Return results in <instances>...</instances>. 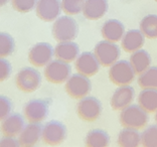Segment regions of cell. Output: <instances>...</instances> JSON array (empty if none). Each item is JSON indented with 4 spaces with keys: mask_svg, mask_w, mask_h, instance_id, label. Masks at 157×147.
<instances>
[{
    "mask_svg": "<svg viewBox=\"0 0 157 147\" xmlns=\"http://www.w3.org/2000/svg\"><path fill=\"white\" fill-rule=\"evenodd\" d=\"M15 49V41L7 32H0V58L11 56Z\"/></svg>",
    "mask_w": 157,
    "mask_h": 147,
    "instance_id": "27",
    "label": "cell"
},
{
    "mask_svg": "<svg viewBox=\"0 0 157 147\" xmlns=\"http://www.w3.org/2000/svg\"><path fill=\"white\" fill-rule=\"evenodd\" d=\"M155 120H156V123H157V110H156V112H155Z\"/></svg>",
    "mask_w": 157,
    "mask_h": 147,
    "instance_id": "35",
    "label": "cell"
},
{
    "mask_svg": "<svg viewBox=\"0 0 157 147\" xmlns=\"http://www.w3.org/2000/svg\"><path fill=\"white\" fill-rule=\"evenodd\" d=\"M42 127L44 126L40 123H33V122H29V124L24 126L18 138L20 146L30 147L36 145L39 139L41 138Z\"/></svg>",
    "mask_w": 157,
    "mask_h": 147,
    "instance_id": "16",
    "label": "cell"
},
{
    "mask_svg": "<svg viewBox=\"0 0 157 147\" xmlns=\"http://www.w3.org/2000/svg\"><path fill=\"white\" fill-rule=\"evenodd\" d=\"M108 6L107 0H86L83 14L89 20H97L105 15Z\"/></svg>",
    "mask_w": 157,
    "mask_h": 147,
    "instance_id": "19",
    "label": "cell"
},
{
    "mask_svg": "<svg viewBox=\"0 0 157 147\" xmlns=\"http://www.w3.org/2000/svg\"><path fill=\"white\" fill-rule=\"evenodd\" d=\"M80 55L78 45L73 41H59L55 48V56L56 59L67 63H73Z\"/></svg>",
    "mask_w": 157,
    "mask_h": 147,
    "instance_id": "18",
    "label": "cell"
},
{
    "mask_svg": "<svg viewBox=\"0 0 157 147\" xmlns=\"http://www.w3.org/2000/svg\"><path fill=\"white\" fill-rule=\"evenodd\" d=\"M25 126L23 116L19 113H11L7 116L0 125V132L3 136H12L16 137L19 136L21 131Z\"/></svg>",
    "mask_w": 157,
    "mask_h": 147,
    "instance_id": "15",
    "label": "cell"
},
{
    "mask_svg": "<svg viewBox=\"0 0 157 147\" xmlns=\"http://www.w3.org/2000/svg\"><path fill=\"white\" fill-rule=\"evenodd\" d=\"M145 35L140 29H130L125 32L121 39V46L127 52H134L144 45Z\"/></svg>",
    "mask_w": 157,
    "mask_h": 147,
    "instance_id": "17",
    "label": "cell"
},
{
    "mask_svg": "<svg viewBox=\"0 0 157 147\" xmlns=\"http://www.w3.org/2000/svg\"><path fill=\"white\" fill-rule=\"evenodd\" d=\"M16 147L20 146L19 140H17L15 137L12 136H3V138L0 140V147Z\"/></svg>",
    "mask_w": 157,
    "mask_h": 147,
    "instance_id": "33",
    "label": "cell"
},
{
    "mask_svg": "<svg viewBox=\"0 0 157 147\" xmlns=\"http://www.w3.org/2000/svg\"><path fill=\"white\" fill-rule=\"evenodd\" d=\"M86 0H62V9L67 15H77L83 12Z\"/></svg>",
    "mask_w": 157,
    "mask_h": 147,
    "instance_id": "28",
    "label": "cell"
},
{
    "mask_svg": "<svg viewBox=\"0 0 157 147\" xmlns=\"http://www.w3.org/2000/svg\"><path fill=\"white\" fill-rule=\"evenodd\" d=\"M141 144V134L138 129L127 128L120 131L118 135V145L122 147H137Z\"/></svg>",
    "mask_w": 157,
    "mask_h": 147,
    "instance_id": "21",
    "label": "cell"
},
{
    "mask_svg": "<svg viewBox=\"0 0 157 147\" xmlns=\"http://www.w3.org/2000/svg\"><path fill=\"white\" fill-rule=\"evenodd\" d=\"M53 56H55V48L51 44L38 42L28 52V60L34 67H45L52 60Z\"/></svg>",
    "mask_w": 157,
    "mask_h": 147,
    "instance_id": "11",
    "label": "cell"
},
{
    "mask_svg": "<svg viewBox=\"0 0 157 147\" xmlns=\"http://www.w3.org/2000/svg\"><path fill=\"white\" fill-rule=\"evenodd\" d=\"M12 107V101L8 97L0 95V122L3 121L7 116L11 114Z\"/></svg>",
    "mask_w": 157,
    "mask_h": 147,
    "instance_id": "31",
    "label": "cell"
},
{
    "mask_svg": "<svg viewBox=\"0 0 157 147\" xmlns=\"http://www.w3.org/2000/svg\"><path fill=\"white\" fill-rule=\"evenodd\" d=\"M78 33V25L71 15L58 17L52 25V35L58 41H74Z\"/></svg>",
    "mask_w": 157,
    "mask_h": 147,
    "instance_id": "2",
    "label": "cell"
},
{
    "mask_svg": "<svg viewBox=\"0 0 157 147\" xmlns=\"http://www.w3.org/2000/svg\"><path fill=\"white\" fill-rule=\"evenodd\" d=\"M66 92L74 99H82L91 93L92 84L89 77L83 74H74L67 79L65 86Z\"/></svg>",
    "mask_w": 157,
    "mask_h": 147,
    "instance_id": "6",
    "label": "cell"
},
{
    "mask_svg": "<svg viewBox=\"0 0 157 147\" xmlns=\"http://www.w3.org/2000/svg\"><path fill=\"white\" fill-rule=\"evenodd\" d=\"M94 52L103 67H111L120 58V46L115 42L107 41H99L95 46Z\"/></svg>",
    "mask_w": 157,
    "mask_h": 147,
    "instance_id": "8",
    "label": "cell"
},
{
    "mask_svg": "<svg viewBox=\"0 0 157 147\" xmlns=\"http://www.w3.org/2000/svg\"><path fill=\"white\" fill-rule=\"evenodd\" d=\"M67 134V131L65 124L58 120H52L42 127L41 138L45 144L56 146L62 144L66 140Z\"/></svg>",
    "mask_w": 157,
    "mask_h": 147,
    "instance_id": "9",
    "label": "cell"
},
{
    "mask_svg": "<svg viewBox=\"0 0 157 147\" xmlns=\"http://www.w3.org/2000/svg\"><path fill=\"white\" fill-rule=\"evenodd\" d=\"M12 67L5 58H0V82H4L10 77Z\"/></svg>",
    "mask_w": 157,
    "mask_h": 147,
    "instance_id": "32",
    "label": "cell"
},
{
    "mask_svg": "<svg viewBox=\"0 0 157 147\" xmlns=\"http://www.w3.org/2000/svg\"><path fill=\"white\" fill-rule=\"evenodd\" d=\"M136 73L130 62L125 60H118L109 70V78L113 84L117 86L130 85L134 81Z\"/></svg>",
    "mask_w": 157,
    "mask_h": 147,
    "instance_id": "3",
    "label": "cell"
},
{
    "mask_svg": "<svg viewBox=\"0 0 157 147\" xmlns=\"http://www.w3.org/2000/svg\"><path fill=\"white\" fill-rule=\"evenodd\" d=\"M148 112L136 104H131L120 113V123L123 127L142 129L148 123Z\"/></svg>",
    "mask_w": 157,
    "mask_h": 147,
    "instance_id": "1",
    "label": "cell"
},
{
    "mask_svg": "<svg viewBox=\"0 0 157 147\" xmlns=\"http://www.w3.org/2000/svg\"><path fill=\"white\" fill-rule=\"evenodd\" d=\"M72 75V67L70 63L59 59L52 60L44 68V77L52 84H63Z\"/></svg>",
    "mask_w": 157,
    "mask_h": 147,
    "instance_id": "7",
    "label": "cell"
},
{
    "mask_svg": "<svg viewBox=\"0 0 157 147\" xmlns=\"http://www.w3.org/2000/svg\"><path fill=\"white\" fill-rule=\"evenodd\" d=\"M101 32L105 39L116 42L122 39L125 33V26L118 19H108L102 25Z\"/></svg>",
    "mask_w": 157,
    "mask_h": 147,
    "instance_id": "20",
    "label": "cell"
},
{
    "mask_svg": "<svg viewBox=\"0 0 157 147\" xmlns=\"http://www.w3.org/2000/svg\"><path fill=\"white\" fill-rule=\"evenodd\" d=\"M100 66L101 64L95 52H82L75 60V67L78 73L83 74L87 77H92L97 74L100 70Z\"/></svg>",
    "mask_w": 157,
    "mask_h": 147,
    "instance_id": "13",
    "label": "cell"
},
{
    "mask_svg": "<svg viewBox=\"0 0 157 147\" xmlns=\"http://www.w3.org/2000/svg\"><path fill=\"white\" fill-rule=\"evenodd\" d=\"M8 1H9V0H0V7H2V6H4L5 4H7Z\"/></svg>",
    "mask_w": 157,
    "mask_h": 147,
    "instance_id": "34",
    "label": "cell"
},
{
    "mask_svg": "<svg viewBox=\"0 0 157 147\" xmlns=\"http://www.w3.org/2000/svg\"><path fill=\"white\" fill-rule=\"evenodd\" d=\"M141 144L145 147H157V125L148 126L142 132Z\"/></svg>",
    "mask_w": 157,
    "mask_h": 147,
    "instance_id": "29",
    "label": "cell"
},
{
    "mask_svg": "<svg viewBox=\"0 0 157 147\" xmlns=\"http://www.w3.org/2000/svg\"><path fill=\"white\" fill-rule=\"evenodd\" d=\"M130 64L136 74H141L150 67L151 56L145 49H138L130 56Z\"/></svg>",
    "mask_w": 157,
    "mask_h": 147,
    "instance_id": "22",
    "label": "cell"
},
{
    "mask_svg": "<svg viewBox=\"0 0 157 147\" xmlns=\"http://www.w3.org/2000/svg\"><path fill=\"white\" fill-rule=\"evenodd\" d=\"M103 106L101 101L93 96H86L80 99L77 104L78 116L87 122L96 121L101 116Z\"/></svg>",
    "mask_w": 157,
    "mask_h": 147,
    "instance_id": "5",
    "label": "cell"
},
{
    "mask_svg": "<svg viewBox=\"0 0 157 147\" xmlns=\"http://www.w3.org/2000/svg\"><path fill=\"white\" fill-rule=\"evenodd\" d=\"M140 30L146 38H157V15L148 14L144 16L140 22Z\"/></svg>",
    "mask_w": 157,
    "mask_h": 147,
    "instance_id": "26",
    "label": "cell"
},
{
    "mask_svg": "<svg viewBox=\"0 0 157 147\" xmlns=\"http://www.w3.org/2000/svg\"><path fill=\"white\" fill-rule=\"evenodd\" d=\"M60 0H37L35 11L36 15L45 22H52L59 17L62 11Z\"/></svg>",
    "mask_w": 157,
    "mask_h": 147,
    "instance_id": "12",
    "label": "cell"
},
{
    "mask_svg": "<svg viewBox=\"0 0 157 147\" xmlns=\"http://www.w3.org/2000/svg\"><path fill=\"white\" fill-rule=\"evenodd\" d=\"M49 103L44 99H33L25 104L23 108L24 118L28 122L40 123L48 116Z\"/></svg>",
    "mask_w": 157,
    "mask_h": 147,
    "instance_id": "10",
    "label": "cell"
},
{
    "mask_svg": "<svg viewBox=\"0 0 157 147\" xmlns=\"http://www.w3.org/2000/svg\"><path fill=\"white\" fill-rule=\"evenodd\" d=\"M15 84L20 91L24 93H33L40 87L41 75L34 68H23L16 75Z\"/></svg>",
    "mask_w": 157,
    "mask_h": 147,
    "instance_id": "4",
    "label": "cell"
},
{
    "mask_svg": "<svg viewBox=\"0 0 157 147\" xmlns=\"http://www.w3.org/2000/svg\"><path fill=\"white\" fill-rule=\"evenodd\" d=\"M137 82L141 89H157V67H149L139 74Z\"/></svg>",
    "mask_w": 157,
    "mask_h": 147,
    "instance_id": "25",
    "label": "cell"
},
{
    "mask_svg": "<svg viewBox=\"0 0 157 147\" xmlns=\"http://www.w3.org/2000/svg\"><path fill=\"white\" fill-rule=\"evenodd\" d=\"M37 0H11L12 7L16 11L26 13L35 8Z\"/></svg>",
    "mask_w": 157,
    "mask_h": 147,
    "instance_id": "30",
    "label": "cell"
},
{
    "mask_svg": "<svg viewBox=\"0 0 157 147\" xmlns=\"http://www.w3.org/2000/svg\"><path fill=\"white\" fill-rule=\"evenodd\" d=\"M135 98V90L129 85L119 86L115 90L110 100V105L115 111H122L131 105Z\"/></svg>",
    "mask_w": 157,
    "mask_h": 147,
    "instance_id": "14",
    "label": "cell"
},
{
    "mask_svg": "<svg viewBox=\"0 0 157 147\" xmlns=\"http://www.w3.org/2000/svg\"><path fill=\"white\" fill-rule=\"evenodd\" d=\"M85 143L89 147H106L110 143V137L102 129H93L86 136Z\"/></svg>",
    "mask_w": 157,
    "mask_h": 147,
    "instance_id": "24",
    "label": "cell"
},
{
    "mask_svg": "<svg viewBox=\"0 0 157 147\" xmlns=\"http://www.w3.org/2000/svg\"><path fill=\"white\" fill-rule=\"evenodd\" d=\"M155 1H156V2H157V0H155Z\"/></svg>",
    "mask_w": 157,
    "mask_h": 147,
    "instance_id": "36",
    "label": "cell"
},
{
    "mask_svg": "<svg viewBox=\"0 0 157 147\" xmlns=\"http://www.w3.org/2000/svg\"><path fill=\"white\" fill-rule=\"evenodd\" d=\"M138 104L146 112H156L157 89H142V91L138 95Z\"/></svg>",
    "mask_w": 157,
    "mask_h": 147,
    "instance_id": "23",
    "label": "cell"
}]
</instances>
